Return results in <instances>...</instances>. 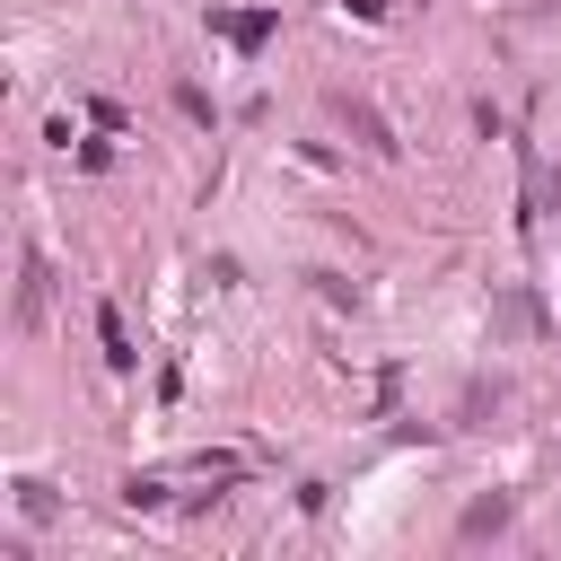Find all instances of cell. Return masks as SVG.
<instances>
[{
  "instance_id": "cell-1",
  "label": "cell",
  "mask_w": 561,
  "mask_h": 561,
  "mask_svg": "<svg viewBox=\"0 0 561 561\" xmlns=\"http://www.w3.org/2000/svg\"><path fill=\"white\" fill-rule=\"evenodd\" d=\"M210 26H219L228 44H263V35H272V9H228V18H210Z\"/></svg>"
},
{
  "instance_id": "cell-2",
  "label": "cell",
  "mask_w": 561,
  "mask_h": 561,
  "mask_svg": "<svg viewBox=\"0 0 561 561\" xmlns=\"http://www.w3.org/2000/svg\"><path fill=\"white\" fill-rule=\"evenodd\" d=\"M35 316H44V263L26 254V289H18V324H35Z\"/></svg>"
},
{
  "instance_id": "cell-3",
  "label": "cell",
  "mask_w": 561,
  "mask_h": 561,
  "mask_svg": "<svg viewBox=\"0 0 561 561\" xmlns=\"http://www.w3.org/2000/svg\"><path fill=\"white\" fill-rule=\"evenodd\" d=\"M96 333H105V359H114V368H131V333H123V316H114V307L96 316Z\"/></svg>"
},
{
  "instance_id": "cell-4",
  "label": "cell",
  "mask_w": 561,
  "mask_h": 561,
  "mask_svg": "<svg viewBox=\"0 0 561 561\" xmlns=\"http://www.w3.org/2000/svg\"><path fill=\"white\" fill-rule=\"evenodd\" d=\"M342 114H351V131H359V140H368V149H394V140H386V123H377V114H368V105H342Z\"/></svg>"
},
{
  "instance_id": "cell-5",
  "label": "cell",
  "mask_w": 561,
  "mask_h": 561,
  "mask_svg": "<svg viewBox=\"0 0 561 561\" xmlns=\"http://www.w3.org/2000/svg\"><path fill=\"white\" fill-rule=\"evenodd\" d=\"M491 526H508V500H482V508H465V535H491Z\"/></svg>"
},
{
  "instance_id": "cell-6",
  "label": "cell",
  "mask_w": 561,
  "mask_h": 561,
  "mask_svg": "<svg viewBox=\"0 0 561 561\" xmlns=\"http://www.w3.org/2000/svg\"><path fill=\"white\" fill-rule=\"evenodd\" d=\"M342 9H359V18H386V0H342Z\"/></svg>"
}]
</instances>
